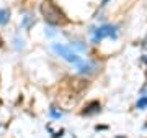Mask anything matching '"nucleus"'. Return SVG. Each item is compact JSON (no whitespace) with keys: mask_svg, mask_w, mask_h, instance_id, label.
Returning <instances> with one entry per match:
<instances>
[{"mask_svg":"<svg viewBox=\"0 0 147 138\" xmlns=\"http://www.w3.org/2000/svg\"><path fill=\"white\" fill-rule=\"evenodd\" d=\"M147 105V97H144V99H141V100L137 102V109H142V107Z\"/></svg>","mask_w":147,"mask_h":138,"instance_id":"5","label":"nucleus"},{"mask_svg":"<svg viewBox=\"0 0 147 138\" xmlns=\"http://www.w3.org/2000/svg\"><path fill=\"white\" fill-rule=\"evenodd\" d=\"M108 3V0H101V5H106Z\"/></svg>","mask_w":147,"mask_h":138,"instance_id":"6","label":"nucleus"},{"mask_svg":"<svg viewBox=\"0 0 147 138\" xmlns=\"http://www.w3.org/2000/svg\"><path fill=\"white\" fill-rule=\"evenodd\" d=\"M53 48H54V51H56L59 56H62L65 61H69V63L75 64V66H80V64L84 63V61H82V58H80L79 54L74 53L72 49L67 48V46H62V44H54Z\"/></svg>","mask_w":147,"mask_h":138,"instance_id":"2","label":"nucleus"},{"mask_svg":"<svg viewBox=\"0 0 147 138\" xmlns=\"http://www.w3.org/2000/svg\"><path fill=\"white\" fill-rule=\"evenodd\" d=\"M7 20H8V10H0V25H3V23H7Z\"/></svg>","mask_w":147,"mask_h":138,"instance_id":"4","label":"nucleus"},{"mask_svg":"<svg viewBox=\"0 0 147 138\" xmlns=\"http://www.w3.org/2000/svg\"><path fill=\"white\" fill-rule=\"evenodd\" d=\"M106 36H116V27H113V25H103V27L96 28V31H95L93 35V41H100V40H103V38Z\"/></svg>","mask_w":147,"mask_h":138,"instance_id":"3","label":"nucleus"},{"mask_svg":"<svg viewBox=\"0 0 147 138\" xmlns=\"http://www.w3.org/2000/svg\"><path fill=\"white\" fill-rule=\"evenodd\" d=\"M41 13L44 16L46 23H49V25H61V23L65 21L64 13L59 10V7L54 5L51 0H44L41 3Z\"/></svg>","mask_w":147,"mask_h":138,"instance_id":"1","label":"nucleus"}]
</instances>
